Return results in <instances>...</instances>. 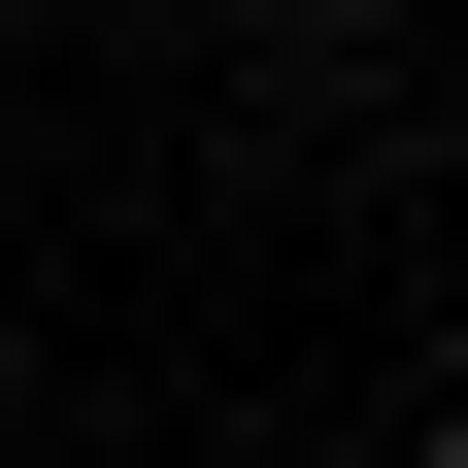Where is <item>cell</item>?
Masks as SVG:
<instances>
[{
  "mask_svg": "<svg viewBox=\"0 0 468 468\" xmlns=\"http://www.w3.org/2000/svg\"><path fill=\"white\" fill-rule=\"evenodd\" d=\"M401 468H468V401H435V435H401Z\"/></svg>",
  "mask_w": 468,
  "mask_h": 468,
  "instance_id": "7a4b0ae2",
  "label": "cell"
},
{
  "mask_svg": "<svg viewBox=\"0 0 468 468\" xmlns=\"http://www.w3.org/2000/svg\"><path fill=\"white\" fill-rule=\"evenodd\" d=\"M234 34H268V68H401V0H234Z\"/></svg>",
  "mask_w": 468,
  "mask_h": 468,
  "instance_id": "6da1fadb",
  "label": "cell"
}]
</instances>
